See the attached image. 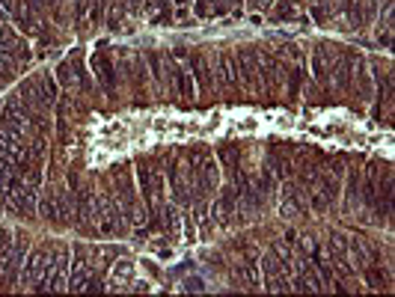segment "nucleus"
Returning a JSON list of instances; mask_svg holds the SVG:
<instances>
[{"mask_svg": "<svg viewBox=\"0 0 395 297\" xmlns=\"http://www.w3.org/2000/svg\"><path fill=\"white\" fill-rule=\"evenodd\" d=\"M253 4H256V6H262V9H268V6H270V0H253Z\"/></svg>", "mask_w": 395, "mask_h": 297, "instance_id": "nucleus-24", "label": "nucleus"}, {"mask_svg": "<svg viewBox=\"0 0 395 297\" xmlns=\"http://www.w3.org/2000/svg\"><path fill=\"white\" fill-rule=\"evenodd\" d=\"M217 69H220V81L226 86H235L238 84V77L232 72V57L229 54H217Z\"/></svg>", "mask_w": 395, "mask_h": 297, "instance_id": "nucleus-16", "label": "nucleus"}, {"mask_svg": "<svg viewBox=\"0 0 395 297\" xmlns=\"http://www.w3.org/2000/svg\"><path fill=\"white\" fill-rule=\"evenodd\" d=\"M0 4H4V9H12V0H0Z\"/></svg>", "mask_w": 395, "mask_h": 297, "instance_id": "nucleus-25", "label": "nucleus"}, {"mask_svg": "<svg viewBox=\"0 0 395 297\" xmlns=\"http://www.w3.org/2000/svg\"><path fill=\"white\" fill-rule=\"evenodd\" d=\"M93 72H96V77L101 81V86L108 89V92H113L116 89V74H113V62H110V57L104 54V51H98V54H93Z\"/></svg>", "mask_w": 395, "mask_h": 297, "instance_id": "nucleus-9", "label": "nucleus"}, {"mask_svg": "<svg viewBox=\"0 0 395 297\" xmlns=\"http://www.w3.org/2000/svg\"><path fill=\"white\" fill-rule=\"evenodd\" d=\"M297 86H300V69L292 72V84H288V96H292V99L297 96Z\"/></svg>", "mask_w": 395, "mask_h": 297, "instance_id": "nucleus-22", "label": "nucleus"}, {"mask_svg": "<svg viewBox=\"0 0 395 297\" xmlns=\"http://www.w3.org/2000/svg\"><path fill=\"white\" fill-rule=\"evenodd\" d=\"M89 276V262H86V247L74 244V262H71V276L66 283V291H84V283Z\"/></svg>", "mask_w": 395, "mask_h": 297, "instance_id": "nucleus-8", "label": "nucleus"}, {"mask_svg": "<svg viewBox=\"0 0 395 297\" xmlns=\"http://www.w3.org/2000/svg\"><path fill=\"white\" fill-rule=\"evenodd\" d=\"M312 66H315V81L327 86V77H330V69H333V51L330 45H318L315 48V57H312Z\"/></svg>", "mask_w": 395, "mask_h": 297, "instance_id": "nucleus-10", "label": "nucleus"}, {"mask_svg": "<svg viewBox=\"0 0 395 297\" xmlns=\"http://www.w3.org/2000/svg\"><path fill=\"white\" fill-rule=\"evenodd\" d=\"M170 66H173V60H170ZM173 77H176V84H178V96H185L190 101L193 99V77H190V72L173 66Z\"/></svg>", "mask_w": 395, "mask_h": 297, "instance_id": "nucleus-15", "label": "nucleus"}, {"mask_svg": "<svg viewBox=\"0 0 395 297\" xmlns=\"http://www.w3.org/2000/svg\"><path fill=\"white\" fill-rule=\"evenodd\" d=\"M6 77H9V62L0 60V81H6Z\"/></svg>", "mask_w": 395, "mask_h": 297, "instance_id": "nucleus-23", "label": "nucleus"}, {"mask_svg": "<svg viewBox=\"0 0 395 297\" xmlns=\"http://www.w3.org/2000/svg\"><path fill=\"white\" fill-rule=\"evenodd\" d=\"M54 250V247H51ZM51 259V253L45 247H39V250H33V253H27V259H24V268H21V276H18V286H24V288H30L33 291V286L39 283V276H42V271H45V262Z\"/></svg>", "mask_w": 395, "mask_h": 297, "instance_id": "nucleus-6", "label": "nucleus"}, {"mask_svg": "<svg viewBox=\"0 0 395 297\" xmlns=\"http://www.w3.org/2000/svg\"><path fill=\"white\" fill-rule=\"evenodd\" d=\"M235 60H238V69L244 72V81H247L250 86H256V72H259V51L241 48V51L235 54Z\"/></svg>", "mask_w": 395, "mask_h": 297, "instance_id": "nucleus-11", "label": "nucleus"}, {"mask_svg": "<svg viewBox=\"0 0 395 297\" xmlns=\"http://www.w3.org/2000/svg\"><path fill=\"white\" fill-rule=\"evenodd\" d=\"M12 232H6V229H0V274H4V268H6V259H9V250H12Z\"/></svg>", "mask_w": 395, "mask_h": 297, "instance_id": "nucleus-19", "label": "nucleus"}, {"mask_svg": "<svg viewBox=\"0 0 395 297\" xmlns=\"http://www.w3.org/2000/svg\"><path fill=\"white\" fill-rule=\"evenodd\" d=\"M315 184H318V191H309V206L315 211L333 208L336 199H339V191H342V167H333V173L321 176Z\"/></svg>", "mask_w": 395, "mask_h": 297, "instance_id": "nucleus-3", "label": "nucleus"}, {"mask_svg": "<svg viewBox=\"0 0 395 297\" xmlns=\"http://www.w3.org/2000/svg\"><path fill=\"white\" fill-rule=\"evenodd\" d=\"M185 238L188 241H196V220L190 214H185Z\"/></svg>", "mask_w": 395, "mask_h": 297, "instance_id": "nucleus-20", "label": "nucleus"}, {"mask_svg": "<svg viewBox=\"0 0 395 297\" xmlns=\"http://www.w3.org/2000/svg\"><path fill=\"white\" fill-rule=\"evenodd\" d=\"M27 253H30L27 235H15L12 238V250H9V259H6V268H4V274H0V286H4V288H15V286H18V276H21Z\"/></svg>", "mask_w": 395, "mask_h": 297, "instance_id": "nucleus-5", "label": "nucleus"}, {"mask_svg": "<svg viewBox=\"0 0 395 297\" xmlns=\"http://www.w3.org/2000/svg\"><path fill=\"white\" fill-rule=\"evenodd\" d=\"M235 276H238V283H244L247 288H259V286H262L259 262H256L253 256H250V259H244V262L238 264V271H235Z\"/></svg>", "mask_w": 395, "mask_h": 297, "instance_id": "nucleus-12", "label": "nucleus"}, {"mask_svg": "<svg viewBox=\"0 0 395 297\" xmlns=\"http://www.w3.org/2000/svg\"><path fill=\"white\" fill-rule=\"evenodd\" d=\"M190 69H193V77L202 84V89H208L211 84H214V77H211V72H208V62H205V57L202 54H190Z\"/></svg>", "mask_w": 395, "mask_h": 297, "instance_id": "nucleus-14", "label": "nucleus"}, {"mask_svg": "<svg viewBox=\"0 0 395 297\" xmlns=\"http://www.w3.org/2000/svg\"><path fill=\"white\" fill-rule=\"evenodd\" d=\"M74 194V220H78V226H89L96 220V202H93V191L89 187H71Z\"/></svg>", "mask_w": 395, "mask_h": 297, "instance_id": "nucleus-7", "label": "nucleus"}, {"mask_svg": "<svg viewBox=\"0 0 395 297\" xmlns=\"http://www.w3.org/2000/svg\"><path fill=\"white\" fill-rule=\"evenodd\" d=\"M360 199V173L357 169H351V176H348V202H345V211H354Z\"/></svg>", "mask_w": 395, "mask_h": 297, "instance_id": "nucleus-17", "label": "nucleus"}, {"mask_svg": "<svg viewBox=\"0 0 395 297\" xmlns=\"http://www.w3.org/2000/svg\"><path fill=\"white\" fill-rule=\"evenodd\" d=\"M54 259L45 262V271L33 291H63L69 283V247H54Z\"/></svg>", "mask_w": 395, "mask_h": 297, "instance_id": "nucleus-1", "label": "nucleus"}, {"mask_svg": "<svg viewBox=\"0 0 395 297\" xmlns=\"http://www.w3.org/2000/svg\"><path fill=\"white\" fill-rule=\"evenodd\" d=\"M96 226H98L101 235H122L125 232L122 206H119V199L110 191L96 199Z\"/></svg>", "mask_w": 395, "mask_h": 297, "instance_id": "nucleus-2", "label": "nucleus"}, {"mask_svg": "<svg viewBox=\"0 0 395 297\" xmlns=\"http://www.w3.org/2000/svg\"><path fill=\"white\" fill-rule=\"evenodd\" d=\"M86 4H89V0H74V21H84V15H86Z\"/></svg>", "mask_w": 395, "mask_h": 297, "instance_id": "nucleus-21", "label": "nucleus"}, {"mask_svg": "<svg viewBox=\"0 0 395 297\" xmlns=\"http://www.w3.org/2000/svg\"><path fill=\"white\" fill-rule=\"evenodd\" d=\"M259 268H265V288L268 291H288L292 288V262H285L282 256L273 253V247H270V253L259 262Z\"/></svg>", "mask_w": 395, "mask_h": 297, "instance_id": "nucleus-4", "label": "nucleus"}, {"mask_svg": "<svg viewBox=\"0 0 395 297\" xmlns=\"http://www.w3.org/2000/svg\"><path fill=\"white\" fill-rule=\"evenodd\" d=\"M223 4L220 0H200L196 4V15H202V18H208V15H223Z\"/></svg>", "mask_w": 395, "mask_h": 297, "instance_id": "nucleus-18", "label": "nucleus"}, {"mask_svg": "<svg viewBox=\"0 0 395 297\" xmlns=\"http://www.w3.org/2000/svg\"><path fill=\"white\" fill-rule=\"evenodd\" d=\"M303 211V202H300V187L297 184H285L282 187V214L285 217H294Z\"/></svg>", "mask_w": 395, "mask_h": 297, "instance_id": "nucleus-13", "label": "nucleus"}]
</instances>
